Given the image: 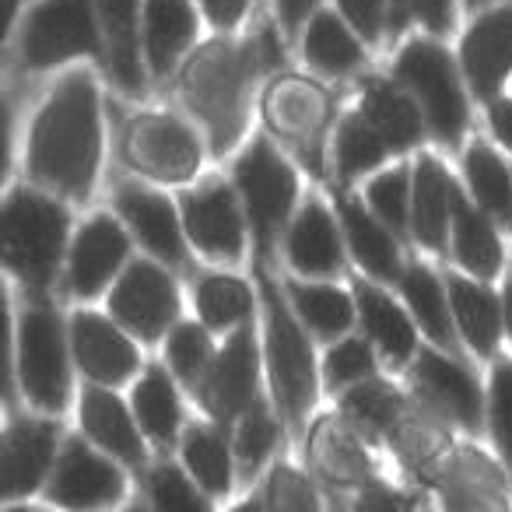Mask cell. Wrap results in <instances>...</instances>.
Instances as JSON below:
<instances>
[{
  "label": "cell",
  "mask_w": 512,
  "mask_h": 512,
  "mask_svg": "<svg viewBox=\"0 0 512 512\" xmlns=\"http://www.w3.org/2000/svg\"><path fill=\"white\" fill-rule=\"evenodd\" d=\"M253 393H256V348H253V330L242 327L225 344L214 369L207 372L204 404L218 421H232L239 411L253 407Z\"/></svg>",
  "instance_id": "5bb4252c"
},
{
  "label": "cell",
  "mask_w": 512,
  "mask_h": 512,
  "mask_svg": "<svg viewBox=\"0 0 512 512\" xmlns=\"http://www.w3.org/2000/svg\"><path fill=\"white\" fill-rule=\"evenodd\" d=\"M288 260L302 274H334L341 267V242L323 204H306L288 235Z\"/></svg>",
  "instance_id": "7402d4cb"
},
{
  "label": "cell",
  "mask_w": 512,
  "mask_h": 512,
  "mask_svg": "<svg viewBox=\"0 0 512 512\" xmlns=\"http://www.w3.org/2000/svg\"><path fill=\"white\" fill-rule=\"evenodd\" d=\"M358 288V309H362V320L369 327L372 341L383 348V355L390 358L393 365L407 362L414 355V327L393 299H386L379 288L372 285H355Z\"/></svg>",
  "instance_id": "f1b7e54d"
},
{
  "label": "cell",
  "mask_w": 512,
  "mask_h": 512,
  "mask_svg": "<svg viewBox=\"0 0 512 512\" xmlns=\"http://www.w3.org/2000/svg\"><path fill=\"white\" fill-rule=\"evenodd\" d=\"M85 53L88 57L99 53L92 0H39L22 36L25 67L46 71L71 57H85Z\"/></svg>",
  "instance_id": "8992f818"
},
{
  "label": "cell",
  "mask_w": 512,
  "mask_h": 512,
  "mask_svg": "<svg viewBox=\"0 0 512 512\" xmlns=\"http://www.w3.org/2000/svg\"><path fill=\"white\" fill-rule=\"evenodd\" d=\"M453 242H456V260L467 267L474 278L488 281L502 267V246H498L495 232L484 221L481 211L467 204L453 186Z\"/></svg>",
  "instance_id": "484cf974"
},
{
  "label": "cell",
  "mask_w": 512,
  "mask_h": 512,
  "mask_svg": "<svg viewBox=\"0 0 512 512\" xmlns=\"http://www.w3.org/2000/svg\"><path fill=\"white\" fill-rule=\"evenodd\" d=\"M81 425L85 432L99 442L106 453L120 456L127 463H141V435H137L134 421H130L127 407L120 404V397L109 390H88L81 397Z\"/></svg>",
  "instance_id": "603a6c76"
},
{
  "label": "cell",
  "mask_w": 512,
  "mask_h": 512,
  "mask_svg": "<svg viewBox=\"0 0 512 512\" xmlns=\"http://www.w3.org/2000/svg\"><path fill=\"white\" fill-rule=\"evenodd\" d=\"M267 306V362H271L274 390L285 404L288 418L302 421L316 397V372H313V348L302 337L299 323L292 320L288 306L274 281H260Z\"/></svg>",
  "instance_id": "5b68a950"
},
{
  "label": "cell",
  "mask_w": 512,
  "mask_h": 512,
  "mask_svg": "<svg viewBox=\"0 0 512 512\" xmlns=\"http://www.w3.org/2000/svg\"><path fill=\"white\" fill-rule=\"evenodd\" d=\"M271 116L288 134H306L309 123L323 120V102L316 95V88H306L302 81H288L271 99Z\"/></svg>",
  "instance_id": "74e56055"
},
{
  "label": "cell",
  "mask_w": 512,
  "mask_h": 512,
  "mask_svg": "<svg viewBox=\"0 0 512 512\" xmlns=\"http://www.w3.org/2000/svg\"><path fill=\"white\" fill-rule=\"evenodd\" d=\"M116 207H120L127 225L134 228L137 239H141L151 253L162 256L165 264H183V232H179L169 200L144 190V186L130 183V186H120Z\"/></svg>",
  "instance_id": "d6986e66"
},
{
  "label": "cell",
  "mask_w": 512,
  "mask_h": 512,
  "mask_svg": "<svg viewBox=\"0 0 512 512\" xmlns=\"http://www.w3.org/2000/svg\"><path fill=\"white\" fill-rule=\"evenodd\" d=\"M463 71L481 99H491L512 71V4L481 15L463 36Z\"/></svg>",
  "instance_id": "4fadbf2b"
},
{
  "label": "cell",
  "mask_w": 512,
  "mask_h": 512,
  "mask_svg": "<svg viewBox=\"0 0 512 512\" xmlns=\"http://www.w3.org/2000/svg\"><path fill=\"white\" fill-rule=\"evenodd\" d=\"M99 92L88 74H67L36 116L29 137V172L36 183L85 200L99 169Z\"/></svg>",
  "instance_id": "6da1fadb"
},
{
  "label": "cell",
  "mask_w": 512,
  "mask_h": 512,
  "mask_svg": "<svg viewBox=\"0 0 512 512\" xmlns=\"http://www.w3.org/2000/svg\"><path fill=\"white\" fill-rule=\"evenodd\" d=\"M341 218H344V232H348L358 264L369 274H376L379 281H397L400 253H397V246H393L390 232H386L358 200H341Z\"/></svg>",
  "instance_id": "d4e9b609"
},
{
  "label": "cell",
  "mask_w": 512,
  "mask_h": 512,
  "mask_svg": "<svg viewBox=\"0 0 512 512\" xmlns=\"http://www.w3.org/2000/svg\"><path fill=\"white\" fill-rule=\"evenodd\" d=\"M197 32L190 0H148L144 11V46H148V64L158 78L169 74L179 53L190 46Z\"/></svg>",
  "instance_id": "44dd1931"
},
{
  "label": "cell",
  "mask_w": 512,
  "mask_h": 512,
  "mask_svg": "<svg viewBox=\"0 0 512 512\" xmlns=\"http://www.w3.org/2000/svg\"><path fill=\"white\" fill-rule=\"evenodd\" d=\"M449 211H453V183L435 158H421L414 172V239L428 249L446 246Z\"/></svg>",
  "instance_id": "cb8c5ba5"
},
{
  "label": "cell",
  "mask_w": 512,
  "mask_h": 512,
  "mask_svg": "<svg viewBox=\"0 0 512 512\" xmlns=\"http://www.w3.org/2000/svg\"><path fill=\"white\" fill-rule=\"evenodd\" d=\"M18 372L25 393L43 411H64L71 376H67L64 330L50 309H29L18 330Z\"/></svg>",
  "instance_id": "52a82bcc"
},
{
  "label": "cell",
  "mask_w": 512,
  "mask_h": 512,
  "mask_svg": "<svg viewBox=\"0 0 512 512\" xmlns=\"http://www.w3.org/2000/svg\"><path fill=\"white\" fill-rule=\"evenodd\" d=\"M274 442H278V425H274L264 407L253 404L246 411V418H242L239 435H235V456H239L242 474H253L264 463V456L274 449Z\"/></svg>",
  "instance_id": "f35d334b"
},
{
  "label": "cell",
  "mask_w": 512,
  "mask_h": 512,
  "mask_svg": "<svg viewBox=\"0 0 512 512\" xmlns=\"http://www.w3.org/2000/svg\"><path fill=\"white\" fill-rule=\"evenodd\" d=\"M113 316L141 341H158L179 316V295L169 274L151 264H134L109 299Z\"/></svg>",
  "instance_id": "30bf717a"
},
{
  "label": "cell",
  "mask_w": 512,
  "mask_h": 512,
  "mask_svg": "<svg viewBox=\"0 0 512 512\" xmlns=\"http://www.w3.org/2000/svg\"><path fill=\"white\" fill-rule=\"evenodd\" d=\"M99 18L106 32L109 74L127 95H141L144 74L137 53V0H99Z\"/></svg>",
  "instance_id": "ffe728a7"
},
{
  "label": "cell",
  "mask_w": 512,
  "mask_h": 512,
  "mask_svg": "<svg viewBox=\"0 0 512 512\" xmlns=\"http://www.w3.org/2000/svg\"><path fill=\"white\" fill-rule=\"evenodd\" d=\"M404 299H407V306H411V313L418 316L421 330H425L435 344L449 348V344H453L449 309H446V299H442V285L435 281V274L428 271V267L414 264L411 271L404 274Z\"/></svg>",
  "instance_id": "4dcf8cb0"
},
{
  "label": "cell",
  "mask_w": 512,
  "mask_h": 512,
  "mask_svg": "<svg viewBox=\"0 0 512 512\" xmlns=\"http://www.w3.org/2000/svg\"><path fill=\"white\" fill-rule=\"evenodd\" d=\"M67 242V211L32 190L11 193L4 211V260L29 288L43 292L53 281Z\"/></svg>",
  "instance_id": "3957f363"
},
{
  "label": "cell",
  "mask_w": 512,
  "mask_h": 512,
  "mask_svg": "<svg viewBox=\"0 0 512 512\" xmlns=\"http://www.w3.org/2000/svg\"><path fill=\"white\" fill-rule=\"evenodd\" d=\"M348 411H355L358 418L372 421V425H383V421H390L393 411H397V397L376 383L358 386V390L348 393Z\"/></svg>",
  "instance_id": "f6af8a7d"
},
{
  "label": "cell",
  "mask_w": 512,
  "mask_h": 512,
  "mask_svg": "<svg viewBox=\"0 0 512 512\" xmlns=\"http://www.w3.org/2000/svg\"><path fill=\"white\" fill-rule=\"evenodd\" d=\"M249 288L239 278H204L197 288V309L211 330H225L249 316Z\"/></svg>",
  "instance_id": "d590c367"
},
{
  "label": "cell",
  "mask_w": 512,
  "mask_h": 512,
  "mask_svg": "<svg viewBox=\"0 0 512 512\" xmlns=\"http://www.w3.org/2000/svg\"><path fill=\"white\" fill-rule=\"evenodd\" d=\"M127 260V235L120 232L113 218L99 214L78 232L71 253V288L74 295H99L106 288V281L116 274V267Z\"/></svg>",
  "instance_id": "2e32d148"
},
{
  "label": "cell",
  "mask_w": 512,
  "mask_h": 512,
  "mask_svg": "<svg viewBox=\"0 0 512 512\" xmlns=\"http://www.w3.org/2000/svg\"><path fill=\"white\" fill-rule=\"evenodd\" d=\"M397 74L425 109V120L442 144H456L467 127V102L456 81L453 60L435 43L414 39L397 60Z\"/></svg>",
  "instance_id": "277c9868"
},
{
  "label": "cell",
  "mask_w": 512,
  "mask_h": 512,
  "mask_svg": "<svg viewBox=\"0 0 512 512\" xmlns=\"http://www.w3.org/2000/svg\"><path fill=\"white\" fill-rule=\"evenodd\" d=\"M467 179L474 197L498 218H512V172L488 144H474L467 155Z\"/></svg>",
  "instance_id": "d6a6232c"
},
{
  "label": "cell",
  "mask_w": 512,
  "mask_h": 512,
  "mask_svg": "<svg viewBox=\"0 0 512 512\" xmlns=\"http://www.w3.org/2000/svg\"><path fill=\"white\" fill-rule=\"evenodd\" d=\"M491 130H495V137L505 148H512V99L498 102V106L491 109Z\"/></svg>",
  "instance_id": "816d5d0a"
},
{
  "label": "cell",
  "mask_w": 512,
  "mask_h": 512,
  "mask_svg": "<svg viewBox=\"0 0 512 512\" xmlns=\"http://www.w3.org/2000/svg\"><path fill=\"white\" fill-rule=\"evenodd\" d=\"M390 144L386 137L376 130V123L369 116H348L341 123V134H337V162H341L344 179H355L362 172L376 169L379 162L386 158Z\"/></svg>",
  "instance_id": "e575fe53"
},
{
  "label": "cell",
  "mask_w": 512,
  "mask_h": 512,
  "mask_svg": "<svg viewBox=\"0 0 512 512\" xmlns=\"http://www.w3.org/2000/svg\"><path fill=\"white\" fill-rule=\"evenodd\" d=\"M123 495V477L109 460L95 456L81 439H71L57 463L50 498L67 509H99Z\"/></svg>",
  "instance_id": "8fae6325"
},
{
  "label": "cell",
  "mask_w": 512,
  "mask_h": 512,
  "mask_svg": "<svg viewBox=\"0 0 512 512\" xmlns=\"http://www.w3.org/2000/svg\"><path fill=\"white\" fill-rule=\"evenodd\" d=\"M397 4V22L418 18L432 32H446L453 25V0H393Z\"/></svg>",
  "instance_id": "bcb514c9"
},
{
  "label": "cell",
  "mask_w": 512,
  "mask_h": 512,
  "mask_svg": "<svg viewBox=\"0 0 512 512\" xmlns=\"http://www.w3.org/2000/svg\"><path fill=\"white\" fill-rule=\"evenodd\" d=\"M369 204L386 225L404 228L407 225V172L393 169V172H386V176L372 179Z\"/></svg>",
  "instance_id": "b9f144b4"
},
{
  "label": "cell",
  "mask_w": 512,
  "mask_h": 512,
  "mask_svg": "<svg viewBox=\"0 0 512 512\" xmlns=\"http://www.w3.org/2000/svg\"><path fill=\"white\" fill-rule=\"evenodd\" d=\"M57 428L50 421H18L4 439V495H32L50 470Z\"/></svg>",
  "instance_id": "ac0fdd59"
},
{
  "label": "cell",
  "mask_w": 512,
  "mask_h": 512,
  "mask_svg": "<svg viewBox=\"0 0 512 512\" xmlns=\"http://www.w3.org/2000/svg\"><path fill=\"white\" fill-rule=\"evenodd\" d=\"M200 4H204L207 18H211L218 29H232V25L242 18L249 0H200Z\"/></svg>",
  "instance_id": "681fc988"
},
{
  "label": "cell",
  "mask_w": 512,
  "mask_h": 512,
  "mask_svg": "<svg viewBox=\"0 0 512 512\" xmlns=\"http://www.w3.org/2000/svg\"><path fill=\"white\" fill-rule=\"evenodd\" d=\"M183 221L197 249L218 260H239L242 256V218L235 197L225 183H207L197 193H186Z\"/></svg>",
  "instance_id": "7c38bea8"
},
{
  "label": "cell",
  "mask_w": 512,
  "mask_h": 512,
  "mask_svg": "<svg viewBox=\"0 0 512 512\" xmlns=\"http://www.w3.org/2000/svg\"><path fill=\"white\" fill-rule=\"evenodd\" d=\"M484 4H488V0H467V8H484Z\"/></svg>",
  "instance_id": "db71d44e"
},
{
  "label": "cell",
  "mask_w": 512,
  "mask_h": 512,
  "mask_svg": "<svg viewBox=\"0 0 512 512\" xmlns=\"http://www.w3.org/2000/svg\"><path fill=\"white\" fill-rule=\"evenodd\" d=\"M414 383L446 418L460 421L463 428L481 425V393L456 362L435 351H421V358L414 362Z\"/></svg>",
  "instance_id": "e0dca14e"
},
{
  "label": "cell",
  "mask_w": 512,
  "mask_h": 512,
  "mask_svg": "<svg viewBox=\"0 0 512 512\" xmlns=\"http://www.w3.org/2000/svg\"><path fill=\"white\" fill-rule=\"evenodd\" d=\"M134 411L141 418V428L155 442H172L179 428V400L169 376L162 369H148L134 390Z\"/></svg>",
  "instance_id": "f546056e"
},
{
  "label": "cell",
  "mask_w": 512,
  "mask_h": 512,
  "mask_svg": "<svg viewBox=\"0 0 512 512\" xmlns=\"http://www.w3.org/2000/svg\"><path fill=\"white\" fill-rule=\"evenodd\" d=\"M151 502L158 509H204V498L193 491V484L176 467H158L151 474Z\"/></svg>",
  "instance_id": "ee69618b"
},
{
  "label": "cell",
  "mask_w": 512,
  "mask_h": 512,
  "mask_svg": "<svg viewBox=\"0 0 512 512\" xmlns=\"http://www.w3.org/2000/svg\"><path fill=\"white\" fill-rule=\"evenodd\" d=\"M372 372V351L365 341H344L327 355V383L348 386L355 379H365Z\"/></svg>",
  "instance_id": "7bdbcfd3"
},
{
  "label": "cell",
  "mask_w": 512,
  "mask_h": 512,
  "mask_svg": "<svg viewBox=\"0 0 512 512\" xmlns=\"http://www.w3.org/2000/svg\"><path fill=\"white\" fill-rule=\"evenodd\" d=\"M278 64L274 32H264L256 43H211L190 60L183 74V99L200 116L211 137V148L228 151L239 141L246 127V99L249 85L260 74V67Z\"/></svg>",
  "instance_id": "7a4b0ae2"
},
{
  "label": "cell",
  "mask_w": 512,
  "mask_h": 512,
  "mask_svg": "<svg viewBox=\"0 0 512 512\" xmlns=\"http://www.w3.org/2000/svg\"><path fill=\"white\" fill-rule=\"evenodd\" d=\"M365 116L376 123V130L386 137L393 151H407L421 141V120L418 109L407 102V95H400L393 85L372 78L365 85Z\"/></svg>",
  "instance_id": "83f0119b"
},
{
  "label": "cell",
  "mask_w": 512,
  "mask_h": 512,
  "mask_svg": "<svg viewBox=\"0 0 512 512\" xmlns=\"http://www.w3.org/2000/svg\"><path fill=\"white\" fill-rule=\"evenodd\" d=\"M341 11H344V18L358 29V36L379 39V32H383V18H386L383 0H341Z\"/></svg>",
  "instance_id": "c3c4849f"
},
{
  "label": "cell",
  "mask_w": 512,
  "mask_h": 512,
  "mask_svg": "<svg viewBox=\"0 0 512 512\" xmlns=\"http://www.w3.org/2000/svg\"><path fill=\"white\" fill-rule=\"evenodd\" d=\"M235 179H239L242 200H246L249 221H253L256 246H260V253H267L271 239L292 211L295 193H299L292 169L281 162L271 144L256 141L235 165Z\"/></svg>",
  "instance_id": "ba28073f"
},
{
  "label": "cell",
  "mask_w": 512,
  "mask_h": 512,
  "mask_svg": "<svg viewBox=\"0 0 512 512\" xmlns=\"http://www.w3.org/2000/svg\"><path fill=\"white\" fill-rule=\"evenodd\" d=\"M271 505H281V509H309V505H316V498L295 470L281 467L271 477Z\"/></svg>",
  "instance_id": "7dc6e473"
},
{
  "label": "cell",
  "mask_w": 512,
  "mask_h": 512,
  "mask_svg": "<svg viewBox=\"0 0 512 512\" xmlns=\"http://www.w3.org/2000/svg\"><path fill=\"white\" fill-rule=\"evenodd\" d=\"M183 456L190 474L197 477V484H204L207 491H228V481H232V467H228V453L225 442L218 439L207 428H193L183 442Z\"/></svg>",
  "instance_id": "8d00e7d4"
},
{
  "label": "cell",
  "mask_w": 512,
  "mask_h": 512,
  "mask_svg": "<svg viewBox=\"0 0 512 512\" xmlns=\"http://www.w3.org/2000/svg\"><path fill=\"white\" fill-rule=\"evenodd\" d=\"M74 355L88 376L109 386L123 383L137 372L134 344L99 313L74 316Z\"/></svg>",
  "instance_id": "9a60e30c"
},
{
  "label": "cell",
  "mask_w": 512,
  "mask_h": 512,
  "mask_svg": "<svg viewBox=\"0 0 512 512\" xmlns=\"http://www.w3.org/2000/svg\"><path fill=\"white\" fill-rule=\"evenodd\" d=\"M491 432L512 470V362H502L491 376Z\"/></svg>",
  "instance_id": "60d3db41"
},
{
  "label": "cell",
  "mask_w": 512,
  "mask_h": 512,
  "mask_svg": "<svg viewBox=\"0 0 512 512\" xmlns=\"http://www.w3.org/2000/svg\"><path fill=\"white\" fill-rule=\"evenodd\" d=\"M123 158L130 169L162 183H183L197 172L200 148L197 137L176 116H137L123 137Z\"/></svg>",
  "instance_id": "9c48e42d"
},
{
  "label": "cell",
  "mask_w": 512,
  "mask_h": 512,
  "mask_svg": "<svg viewBox=\"0 0 512 512\" xmlns=\"http://www.w3.org/2000/svg\"><path fill=\"white\" fill-rule=\"evenodd\" d=\"M449 302H453L456 323H460L467 344L477 355H488L498 344V330H502L495 295H491L488 288L474 285V281L449 278Z\"/></svg>",
  "instance_id": "4316f807"
},
{
  "label": "cell",
  "mask_w": 512,
  "mask_h": 512,
  "mask_svg": "<svg viewBox=\"0 0 512 512\" xmlns=\"http://www.w3.org/2000/svg\"><path fill=\"white\" fill-rule=\"evenodd\" d=\"M306 57L320 67L323 74H348L351 67H358L362 60V50H358L355 36H348L337 15H316L309 22L306 32Z\"/></svg>",
  "instance_id": "1f68e13d"
},
{
  "label": "cell",
  "mask_w": 512,
  "mask_h": 512,
  "mask_svg": "<svg viewBox=\"0 0 512 512\" xmlns=\"http://www.w3.org/2000/svg\"><path fill=\"white\" fill-rule=\"evenodd\" d=\"M292 302L299 309V316L316 330L320 337H337L351 327V302L348 295H341L337 288L327 285H299L292 281Z\"/></svg>",
  "instance_id": "836d02e7"
},
{
  "label": "cell",
  "mask_w": 512,
  "mask_h": 512,
  "mask_svg": "<svg viewBox=\"0 0 512 512\" xmlns=\"http://www.w3.org/2000/svg\"><path fill=\"white\" fill-rule=\"evenodd\" d=\"M505 323H509V334H512V271L509 281H505Z\"/></svg>",
  "instance_id": "f5cc1de1"
},
{
  "label": "cell",
  "mask_w": 512,
  "mask_h": 512,
  "mask_svg": "<svg viewBox=\"0 0 512 512\" xmlns=\"http://www.w3.org/2000/svg\"><path fill=\"white\" fill-rule=\"evenodd\" d=\"M207 358H211V344H207V334L197 327V323H179L169 337V362L172 369L179 372V379L193 383V379L204 372Z\"/></svg>",
  "instance_id": "ab89813d"
},
{
  "label": "cell",
  "mask_w": 512,
  "mask_h": 512,
  "mask_svg": "<svg viewBox=\"0 0 512 512\" xmlns=\"http://www.w3.org/2000/svg\"><path fill=\"white\" fill-rule=\"evenodd\" d=\"M313 8H316V0H278L281 25H285V32H299L302 22H306Z\"/></svg>",
  "instance_id": "f907efd6"
}]
</instances>
